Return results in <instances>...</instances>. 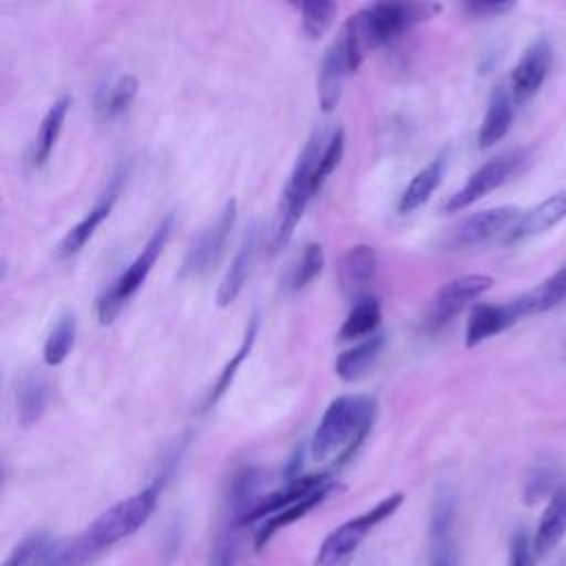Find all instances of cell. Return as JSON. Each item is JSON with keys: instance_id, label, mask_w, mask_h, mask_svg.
<instances>
[{"instance_id": "3", "label": "cell", "mask_w": 566, "mask_h": 566, "mask_svg": "<svg viewBox=\"0 0 566 566\" xmlns=\"http://www.w3.org/2000/svg\"><path fill=\"white\" fill-rule=\"evenodd\" d=\"M438 11L440 4L436 2H376L352 13L345 22L354 29L367 51L396 40L400 33L427 22Z\"/></svg>"}, {"instance_id": "21", "label": "cell", "mask_w": 566, "mask_h": 566, "mask_svg": "<svg viewBox=\"0 0 566 566\" xmlns=\"http://www.w3.org/2000/svg\"><path fill=\"white\" fill-rule=\"evenodd\" d=\"M49 405V380L40 371H27L15 385V416L22 427L35 424Z\"/></svg>"}, {"instance_id": "6", "label": "cell", "mask_w": 566, "mask_h": 566, "mask_svg": "<svg viewBox=\"0 0 566 566\" xmlns=\"http://www.w3.org/2000/svg\"><path fill=\"white\" fill-rule=\"evenodd\" d=\"M402 504V493H391L382 497L378 504H374L369 511L343 522L336 526L321 544L314 566H349L354 555L358 553L365 535L378 526L382 520L396 513V509Z\"/></svg>"}, {"instance_id": "32", "label": "cell", "mask_w": 566, "mask_h": 566, "mask_svg": "<svg viewBox=\"0 0 566 566\" xmlns=\"http://www.w3.org/2000/svg\"><path fill=\"white\" fill-rule=\"evenodd\" d=\"M455 517V493L449 486H440L433 506H431V520H429V535L431 542L451 539V526Z\"/></svg>"}, {"instance_id": "34", "label": "cell", "mask_w": 566, "mask_h": 566, "mask_svg": "<svg viewBox=\"0 0 566 566\" xmlns=\"http://www.w3.org/2000/svg\"><path fill=\"white\" fill-rule=\"evenodd\" d=\"M323 263H325V254H323V248L318 243H307L298 263L294 265V272H292V281H290V287L292 290H301L305 285H310L323 270Z\"/></svg>"}, {"instance_id": "2", "label": "cell", "mask_w": 566, "mask_h": 566, "mask_svg": "<svg viewBox=\"0 0 566 566\" xmlns=\"http://www.w3.org/2000/svg\"><path fill=\"white\" fill-rule=\"evenodd\" d=\"M374 400L369 396H338L323 411L312 436L310 451L316 462L336 460L345 464L367 438L374 422Z\"/></svg>"}, {"instance_id": "25", "label": "cell", "mask_w": 566, "mask_h": 566, "mask_svg": "<svg viewBox=\"0 0 566 566\" xmlns=\"http://www.w3.org/2000/svg\"><path fill=\"white\" fill-rule=\"evenodd\" d=\"M57 551H60V542H55L49 533L38 531L27 535L9 553L2 566H53Z\"/></svg>"}, {"instance_id": "11", "label": "cell", "mask_w": 566, "mask_h": 566, "mask_svg": "<svg viewBox=\"0 0 566 566\" xmlns=\"http://www.w3.org/2000/svg\"><path fill=\"white\" fill-rule=\"evenodd\" d=\"M553 66V46L546 38H537L511 71V97L515 104L528 102L546 82Z\"/></svg>"}, {"instance_id": "30", "label": "cell", "mask_w": 566, "mask_h": 566, "mask_svg": "<svg viewBox=\"0 0 566 566\" xmlns=\"http://www.w3.org/2000/svg\"><path fill=\"white\" fill-rule=\"evenodd\" d=\"M256 329H259V316H256V312H254V314L250 316L248 325H245V334H243V340H241L239 349L234 352V356L228 360V365H226L223 371L219 374V378H217V382H214V389L210 391L208 405H214V402L230 389V385H232V380H234V376H237V369L241 367L243 358L250 354V349H252V345H254V340H256Z\"/></svg>"}, {"instance_id": "19", "label": "cell", "mask_w": 566, "mask_h": 566, "mask_svg": "<svg viewBox=\"0 0 566 566\" xmlns=\"http://www.w3.org/2000/svg\"><path fill=\"white\" fill-rule=\"evenodd\" d=\"M513 97L511 91L502 84H497L491 91L489 104H486V113L478 133V144L480 148H491L495 146L500 139L506 137L511 124H513Z\"/></svg>"}, {"instance_id": "39", "label": "cell", "mask_w": 566, "mask_h": 566, "mask_svg": "<svg viewBox=\"0 0 566 566\" xmlns=\"http://www.w3.org/2000/svg\"><path fill=\"white\" fill-rule=\"evenodd\" d=\"M513 7H515L513 2H467L464 11L475 18H497L506 11H511Z\"/></svg>"}, {"instance_id": "15", "label": "cell", "mask_w": 566, "mask_h": 566, "mask_svg": "<svg viewBox=\"0 0 566 566\" xmlns=\"http://www.w3.org/2000/svg\"><path fill=\"white\" fill-rule=\"evenodd\" d=\"M259 243H261V230L259 223H252L228 268V272L223 274L219 290H217V305L219 307H228L243 290V285L248 283V276L254 268L256 254H259Z\"/></svg>"}, {"instance_id": "1", "label": "cell", "mask_w": 566, "mask_h": 566, "mask_svg": "<svg viewBox=\"0 0 566 566\" xmlns=\"http://www.w3.org/2000/svg\"><path fill=\"white\" fill-rule=\"evenodd\" d=\"M157 497L159 486L150 484L139 493L115 502L111 509L97 515L77 537H73L71 544H60L53 566H82L104 548L117 544L119 539H126L148 522L157 506Z\"/></svg>"}, {"instance_id": "17", "label": "cell", "mask_w": 566, "mask_h": 566, "mask_svg": "<svg viewBox=\"0 0 566 566\" xmlns=\"http://www.w3.org/2000/svg\"><path fill=\"white\" fill-rule=\"evenodd\" d=\"M566 219V190L553 192L551 197H546L544 201H539L537 206L528 208L517 223L511 228V232L506 234L509 243L515 241H524L531 237H537L546 230H551L553 226L562 223Z\"/></svg>"}, {"instance_id": "7", "label": "cell", "mask_w": 566, "mask_h": 566, "mask_svg": "<svg viewBox=\"0 0 566 566\" xmlns=\"http://www.w3.org/2000/svg\"><path fill=\"white\" fill-rule=\"evenodd\" d=\"M533 159V150L531 148H513L509 153H502L489 161H484L447 201V210L449 212H458L469 208L471 203L480 201L482 197H486L489 192L497 190L500 186L509 184L511 179H515L520 172H524L528 168Z\"/></svg>"}, {"instance_id": "9", "label": "cell", "mask_w": 566, "mask_h": 566, "mask_svg": "<svg viewBox=\"0 0 566 566\" xmlns=\"http://www.w3.org/2000/svg\"><path fill=\"white\" fill-rule=\"evenodd\" d=\"M234 221H237V199H228L219 210L217 219L210 226H206L188 248L181 265V274L197 276L208 272L223 254V248L234 228Z\"/></svg>"}, {"instance_id": "18", "label": "cell", "mask_w": 566, "mask_h": 566, "mask_svg": "<svg viewBox=\"0 0 566 566\" xmlns=\"http://www.w3.org/2000/svg\"><path fill=\"white\" fill-rule=\"evenodd\" d=\"M378 270V254L371 245L358 243L349 248L338 263V281L345 294H358L367 287Z\"/></svg>"}, {"instance_id": "13", "label": "cell", "mask_w": 566, "mask_h": 566, "mask_svg": "<svg viewBox=\"0 0 566 566\" xmlns=\"http://www.w3.org/2000/svg\"><path fill=\"white\" fill-rule=\"evenodd\" d=\"M329 482V473H307V475H298L294 480H287L285 486L272 491L270 495L261 497L252 511L241 520V524H252L259 520H268L281 511H285L287 506L301 502L303 497H307L310 493H314L316 489H321L323 484Z\"/></svg>"}, {"instance_id": "29", "label": "cell", "mask_w": 566, "mask_h": 566, "mask_svg": "<svg viewBox=\"0 0 566 566\" xmlns=\"http://www.w3.org/2000/svg\"><path fill=\"white\" fill-rule=\"evenodd\" d=\"M75 336H77V318L73 312H66L60 316V321L46 336L44 352H42L44 363L49 367L64 363V358L71 354V349L75 345Z\"/></svg>"}, {"instance_id": "23", "label": "cell", "mask_w": 566, "mask_h": 566, "mask_svg": "<svg viewBox=\"0 0 566 566\" xmlns=\"http://www.w3.org/2000/svg\"><path fill=\"white\" fill-rule=\"evenodd\" d=\"M562 301H566V265L559 272H555L553 276H548L544 283H539L537 287L513 298L522 318L548 312L555 305H559Z\"/></svg>"}, {"instance_id": "28", "label": "cell", "mask_w": 566, "mask_h": 566, "mask_svg": "<svg viewBox=\"0 0 566 566\" xmlns=\"http://www.w3.org/2000/svg\"><path fill=\"white\" fill-rule=\"evenodd\" d=\"M378 325H380V303L376 298H363L349 310L345 323L338 329V336L340 340H356L365 336L369 338L374 336Z\"/></svg>"}, {"instance_id": "37", "label": "cell", "mask_w": 566, "mask_h": 566, "mask_svg": "<svg viewBox=\"0 0 566 566\" xmlns=\"http://www.w3.org/2000/svg\"><path fill=\"white\" fill-rule=\"evenodd\" d=\"M237 553H239V546H237V535H234V524H232L214 539L208 566H234Z\"/></svg>"}, {"instance_id": "16", "label": "cell", "mask_w": 566, "mask_h": 566, "mask_svg": "<svg viewBox=\"0 0 566 566\" xmlns=\"http://www.w3.org/2000/svg\"><path fill=\"white\" fill-rule=\"evenodd\" d=\"M522 321L517 307L513 301L509 303H478L467 321V332H464V345L475 347L484 343L486 338L509 329Z\"/></svg>"}, {"instance_id": "24", "label": "cell", "mask_w": 566, "mask_h": 566, "mask_svg": "<svg viewBox=\"0 0 566 566\" xmlns=\"http://www.w3.org/2000/svg\"><path fill=\"white\" fill-rule=\"evenodd\" d=\"M69 106H71V97L69 95H62L60 99H55L46 115L42 117V124L35 133V139H33V148H31V164L35 168L44 166L49 155L53 153L55 148V142L62 133V126H64V119H66V113H69Z\"/></svg>"}, {"instance_id": "36", "label": "cell", "mask_w": 566, "mask_h": 566, "mask_svg": "<svg viewBox=\"0 0 566 566\" xmlns=\"http://www.w3.org/2000/svg\"><path fill=\"white\" fill-rule=\"evenodd\" d=\"M535 562L537 553L533 537L524 528L515 531L509 542V566H535Z\"/></svg>"}, {"instance_id": "12", "label": "cell", "mask_w": 566, "mask_h": 566, "mask_svg": "<svg viewBox=\"0 0 566 566\" xmlns=\"http://www.w3.org/2000/svg\"><path fill=\"white\" fill-rule=\"evenodd\" d=\"M124 177L126 172L119 170L111 177V181L106 184V190L102 192V197L95 201V206L64 234V239L60 241L57 245V256L60 259H71L75 256L86 243L88 239L95 234V230L99 228V223L111 214L119 192H122V186H124Z\"/></svg>"}, {"instance_id": "22", "label": "cell", "mask_w": 566, "mask_h": 566, "mask_svg": "<svg viewBox=\"0 0 566 566\" xmlns=\"http://www.w3.org/2000/svg\"><path fill=\"white\" fill-rule=\"evenodd\" d=\"M444 168H447V153H440L438 157H433L427 166H422L413 179L409 181V186L402 190L400 195V201H398V210L402 214L407 212H413L418 210L420 206H424L431 195L436 192V188L440 186L442 181V175H444Z\"/></svg>"}, {"instance_id": "38", "label": "cell", "mask_w": 566, "mask_h": 566, "mask_svg": "<svg viewBox=\"0 0 566 566\" xmlns=\"http://www.w3.org/2000/svg\"><path fill=\"white\" fill-rule=\"evenodd\" d=\"M551 484H553V473L548 471V467L535 469V471L528 475L526 486H524V500H526V504H533V502H537L544 493H548Z\"/></svg>"}, {"instance_id": "10", "label": "cell", "mask_w": 566, "mask_h": 566, "mask_svg": "<svg viewBox=\"0 0 566 566\" xmlns=\"http://www.w3.org/2000/svg\"><path fill=\"white\" fill-rule=\"evenodd\" d=\"M493 279L489 274H464L444 283L431 303L429 325L440 327L447 325L453 316H458L467 305L478 301L486 290H491Z\"/></svg>"}, {"instance_id": "33", "label": "cell", "mask_w": 566, "mask_h": 566, "mask_svg": "<svg viewBox=\"0 0 566 566\" xmlns=\"http://www.w3.org/2000/svg\"><path fill=\"white\" fill-rule=\"evenodd\" d=\"M301 24H303V33L310 40H318L332 24L334 13H336V4L334 2H325V0H310V2H301Z\"/></svg>"}, {"instance_id": "5", "label": "cell", "mask_w": 566, "mask_h": 566, "mask_svg": "<svg viewBox=\"0 0 566 566\" xmlns=\"http://www.w3.org/2000/svg\"><path fill=\"white\" fill-rule=\"evenodd\" d=\"M175 226V217L166 214L159 226L153 230V234L148 237L146 245L142 248V252L130 261V265L122 272V276L99 296L97 301V318L102 325L113 323V318L119 314V310L126 305V301L142 287V283L146 281V276L150 274L155 261L159 259L170 232Z\"/></svg>"}, {"instance_id": "8", "label": "cell", "mask_w": 566, "mask_h": 566, "mask_svg": "<svg viewBox=\"0 0 566 566\" xmlns=\"http://www.w3.org/2000/svg\"><path fill=\"white\" fill-rule=\"evenodd\" d=\"M520 217L522 212L515 206H495L473 212L447 234L444 245L447 250H467L482 245L500 234H509Z\"/></svg>"}, {"instance_id": "4", "label": "cell", "mask_w": 566, "mask_h": 566, "mask_svg": "<svg viewBox=\"0 0 566 566\" xmlns=\"http://www.w3.org/2000/svg\"><path fill=\"white\" fill-rule=\"evenodd\" d=\"M327 139L323 130H314L312 137L305 142L292 175L283 188L281 195V206H279V223L274 230V250H279L283 243L290 241L296 223L303 217L305 206L310 203V199L316 195L314 192V172L318 166V159L323 155Z\"/></svg>"}, {"instance_id": "40", "label": "cell", "mask_w": 566, "mask_h": 566, "mask_svg": "<svg viewBox=\"0 0 566 566\" xmlns=\"http://www.w3.org/2000/svg\"><path fill=\"white\" fill-rule=\"evenodd\" d=\"M429 566H458V553H455L453 539L433 542L431 564H429Z\"/></svg>"}, {"instance_id": "27", "label": "cell", "mask_w": 566, "mask_h": 566, "mask_svg": "<svg viewBox=\"0 0 566 566\" xmlns=\"http://www.w3.org/2000/svg\"><path fill=\"white\" fill-rule=\"evenodd\" d=\"M385 345L382 334H374L369 338H365L363 343L345 349L338 358H336V374L343 380H356L360 378L378 358L380 349Z\"/></svg>"}, {"instance_id": "26", "label": "cell", "mask_w": 566, "mask_h": 566, "mask_svg": "<svg viewBox=\"0 0 566 566\" xmlns=\"http://www.w3.org/2000/svg\"><path fill=\"white\" fill-rule=\"evenodd\" d=\"M336 489V484L334 482H327V484H323L321 489H316L314 493H310L307 497H303L301 502H296V504H292V506H287L285 511H281V513H276V515H272V517H268L265 522H263V526L259 528V533H256V542H254V546L256 548H261L276 531H281L283 526H287V524H292V522H296V520H301V517H305L312 509H316L323 500H327V495L332 493Z\"/></svg>"}, {"instance_id": "20", "label": "cell", "mask_w": 566, "mask_h": 566, "mask_svg": "<svg viewBox=\"0 0 566 566\" xmlns=\"http://www.w3.org/2000/svg\"><path fill=\"white\" fill-rule=\"evenodd\" d=\"M564 533H566V484H559L551 493V500L533 535L537 557H544L546 553H551L557 546V542L564 537Z\"/></svg>"}, {"instance_id": "35", "label": "cell", "mask_w": 566, "mask_h": 566, "mask_svg": "<svg viewBox=\"0 0 566 566\" xmlns=\"http://www.w3.org/2000/svg\"><path fill=\"white\" fill-rule=\"evenodd\" d=\"M343 150H345V135L338 128L327 139V144L323 148V155L318 159V166H316V172H314V192H318L323 188V184L327 181V177L336 170V166L340 164Z\"/></svg>"}, {"instance_id": "31", "label": "cell", "mask_w": 566, "mask_h": 566, "mask_svg": "<svg viewBox=\"0 0 566 566\" xmlns=\"http://www.w3.org/2000/svg\"><path fill=\"white\" fill-rule=\"evenodd\" d=\"M135 95H137V77L122 75L113 84H108V88L102 91V95L97 99V108L104 117H115L133 104Z\"/></svg>"}, {"instance_id": "14", "label": "cell", "mask_w": 566, "mask_h": 566, "mask_svg": "<svg viewBox=\"0 0 566 566\" xmlns=\"http://www.w3.org/2000/svg\"><path fill=\"white\" fill-rule=\"evenodd\" d=\"M349 73H354V66H352L345 40L338 33V38L327 46L321 71H318V102L325 113L334 111V106L338 104L343 82Z\"/></svg>"}]
</instances>
